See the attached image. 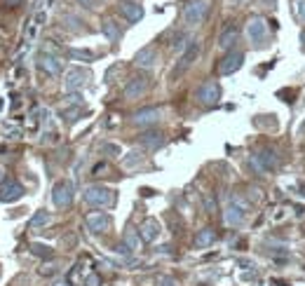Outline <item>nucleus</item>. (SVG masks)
Instances as JSON below:
<instances>
[{
	"label": "nucleus",
	"mask_w": 305,
	"mask_h": 286,
	"mask_svg": "<svg viewBox=\"0 0 305 286\" xmlns=\"http://www.w3.org/2000/svg\"><path fill=\"white\" fill-rule=\"evenodd\" d=\"M80 5H85V7H89V10H94L97 7V0H78Z\"/></svg>",
	"instance_id": "nucleus-35"
},
{
	"label": "nucleus",
	"mask_w": 305,
	"mask_h": 286,
	"mask_svg": "<svg viewBox=\"0 0 305 286\" xmlns=\"http://www.w3.org/2000/svg\"><path fill=\"white\" fill-rule=\"evenodd\" d=\"M207 14H209V0H193L183 10V21H186V26L193 28V26H200L207 19Z\"/></svg>",
	"instance_id": "nucleus-2"
},
{
	"label": "nucleus",
	"mask_w": 305,
	"mask_h": 286,
	"mask_svg": "<svg viewBox=\"0 0 305 286\" xmlns=\"http://www.w3.org/2000/svg\"><path fill=\"white\" fill-rule=\"evenodd\" d=\"M104 152H108V155H120V148H117L115 143H104Z\"/></svg>",
	"instance_id": "nucleus-33"
},
{
	"label": "nucleus",
	"mask_w": 305,
	"mask_h": 286,
	"mask_svg": "<svg viewBox=\"0 0 305 286\" xmlns=\"http://www.w3.org/2000/svg\"><path fill=\"white\" fill-rule=\"evenodd\" d=\"M68 104H73V106H82V94H78V91H71L68 94Z\"/></svg>",
	"instance_id": "nucleus-31"
},
{
	"label": "nucleus",
	"mask_w": 305,
	"mask_h": 286,
	"mask_svg": "<svg viewBox=\"0 0 305 286\" xmlns=\"http://www.w3.org/2000/svg\"><path fill=\"white\" fill-rule=\"evenodd\" d=\"M61 117L68 122V124H73L75 120L80 117V106H75V108H66V110H61Z\"/></svg>",
	"instance_id": "nucleus-28"
},
{
	"label": "nucleus",
	"mask_w": 305,
	"mask_h": 286,
	"mask_svg": "<svg viewBox=\"0 0 305 286\" xmlns=\"http://www.w3.org/2000/svg\"><path fill=\"white\" fill-rule=\"evenodd\" d=\"M92 73L89 71H82V68H71L66 73V80H64V87H66V91L71 94V91H80L82 87L89 82Z\"/></svg>",
	"instance_id": "nucleus-7"
},
{
	"label": "nucleus",
	"mask_w": 305,
	"mask_h": 286,
	"mask_svg": "<svg viewBox=\"0 0 305 286\" xmlns=\"http://www.w3.org/2000/svg\"><path fill=\"white\" fill-rule=\"evenodd\" d=\"M82 200H85V204H89V207L106 209V207H113V204H115V193L110 188H106V185H89V188H85V193H82Z\"/></svg>",
	"instance_id": "nucleus-1"
},
{
	"label": "nucleus",
	"mask_w": 305,
	"mask_h": 286,
	"mask_svg": "<svg viewBox=\"0 0 305 286\" xmlns=\"http://www.w3.org/2000/svg\"><path fill=\"white\" fill-rule=\"evenodd\" d=\"M298 14H300V19L305 21V0H300V3H298Z\"/></svg>",
	"instance_id": "nucleus-36"
},
{
	"label": "nucleus",
	"mask_w": 305,
	"mask_h": 286,
	"mask_svg": "<svg viewBox=\"0 0 305 286\" xmlns=\"http://www.w3.org/2000/svg\"><path fill=\"white\" fill-rule=\"evenodd\" d=\"M197 56H200V43H197V40H190L188 47L183 49V54H181V59H178L176 68L171 71V78H178L181 73H186V71H188V68L195 63Z\"/></svg>",
	"instance_id": "nucleus-3"
},
{
	"label": "nucleus",
	"mask_w": 305,
	"mask_h": 286,
	"mask_svg": "<svg viewBox=\"0 0 305 286\" xmlns=\"http://www.w3.org/2000/svg\"><path fill=\"white\" fill-rule=\"evenodd\" d=\"M141 162H143V152H139V150L127 152V155H125V160H122L125 169H134V167H136V165H141Z\"/></svg>",
	"instance_id": "nucleus-25"
},
{
	"label": "nucleus",
	"mask_w": 305,
	"mask_h": 286,
	"mask_svg": "<svg viewBox=\"0 0 305 286\" xmlns=\"http://www.w3.org/2000/svg\"><path fill=\"white\" fill-rule=\"evenodd\" d=\"M258 160H261V165L265 167V171H272L280 167V157H277V152H274L272 148H263V150L258 152Z\"/></svg>",
	"instance_id": "nucleus-20"
},
{
	"label": "nucleus",
	"mask_w": 305,
	"mask_h": 286,
	"mask_svg": "<svg viewBox=\"0 0 305 286\" xmlns=\"http://www.w3.org/2000/svg\"><path fill=\"white\" fill-rule=\"evenodd\" d=\"M183 40H186V36H183V33H181V36H176V38H174V43H171V49H176V52H183V49L188 47V45L183 43Z\"/></svg>",
	"instance_id": "nucleus-30"
},
{
	"label": "nucleus",
	"mask_w": 305,
	"mask_h": 286,
	"mask_svg": "<svg viewBox=\"0 0 305 286\" xmlns=\"http://www.w3.org/2000/svg\"><path fill=\"white\" fill-rule=\"evenodd\" d=\"M24 185L17 181H7V185H3V190H0V202H5V204H12V202L21 200L24 197Z\"/></svg>",
	"instance_id": "nucleus-13"
},
{
	"label": "nucleus",
	"mask_w": 305,
	"mask_h": 286,
	"mask_svg": "<svg viewBox=\"0 0 305 286\" xmlns=\"http://www.w3.org/2000/svg\"><path fill=\"white\" fill-rule=\"evenodd\" d=\"M300 40H303V43H305V30H303V33H300Z\"/></svg>",
	"instance_id": "nucleus-38"
},
{
	"label": "nucleus",
	"mask_w": 305,
	"mask_h": 286,
	"mask_svg": "<svg viewBox=\"0 0 305 286\" xmlns=\"http://www.w3.org/2000/svg\"><path fill=\"white\" fill-rule=\"evenodd\" d=\"M148 89V80L146 78H132L125 85V99H139L143 97Z\"/></svg>",
	"instance_id": "nucleus-16"
},
{
	"label": "nucleus",
	"mask_w": 305,
	"mask_h": 286,
	"mask_svg": "<svg viewBox=\"0 0 305 286\" xmlns=\"http://www.w3.org/2000/svg\"><path fill=\"white\" fill-rule=\"evenodd\" d=\"M30 253L38 258H52V249H49L47 244H30Z\"/></svg>",
	"instance_id": "nucleus-27"
},
{
	"label": "nucleus",
	"mask_w": 305,
	"mask_h": 286,
	"mask_svg": "<svg viewBox=\"0 0 305 286\" xmlns=\"http://www.w3.org/2000/svg\"><path fill=\"white\" fill-rule=\"evenodd\" d=\"M139 235L143 242H155L160 235V223L155 218H146L143 220V226L139 228Z\"/></svg>",
	"instance_id": "nucleus-18"
},
{
	"label": "nucleus",
	"mask_w": 305,
	"mask_h": 286,
	"mask_svg": "<svg viewBox=\"0 0 305 286\" xmlns=\"http://www.w3.org/2000/svg\"><path fill=\"white\" fill-rule=\"evenodd\" d=\"M139 237H141V235H139V232H136L132 226H129L127 230H125V244H127V246H129L132 251H136V249L141 246V239H139Z\"/></svg>",
	"instance_id": "nucleus-24"
},
{
	"label": "nucleus",
	"mask_w": 305,
	"mask_h": 286,
	"mask_svg": "<svg viewBox=\"0 0 305 286\" xmlns=\"http://www.w3.org/2000/svg\"><path fill=\"white\" fill-rule=\"evenodd\" d=\"M160 117H162V110L150 106V108H141L136 110L134 115H132V122H134L136 127H152V124H158Z\"/></svg>",
	"instance_id": "nucleus-8"
},
{
	"label": "nucleus",
	"mask_w": 305,
	"mask_h": 286,
	"mask_svg": "<svg viewBox=\"0 0 305 286\" xmlns=\"http://www.w3.org/2000/svg\"><path fill=\"white\" fill-rule=\"evenodd\" d=\"M204 207H207V211H209V213H214V209H216V204H214V200H211V197H204Z\"/></svg>",
	"instance_id": "nucleus-34"
},
{
	"label": "nucleus",
	"mask_w": 305,
	"mask_h": 286,
	"mask_svg": "<svg viewBox=\"0 0 305 286\" xmlns=\"http://www.w3.org/2000/svg\"><path fill=\"white\" fill-rule=\"evenodd\" d=\"M49 220H52V216H49V211H45V209H40V211H36L33 213V218L28 220V228H43V226H47Z\"/></svg>",
	"instance_id": "nucleus-23"
},
{
	"label": "nucleus",
	"mask_w": 305,
	"mask_h": 286,
	"mask_svg": "<svg viewBox=\"0 0 305 286\" xmlns=\"http://www.w3.org/2000/svg\"><path fill=\"white\" fill-rule=\"evenodd\" d=\"M244 213H247V204H244L239 197H235L232 204L226 209V213H223V218H226L228 226L235 228V226H242L244 223Z\"/></svg>",
	"instance_id": "nucleus-9"
},
{
	"label": "nucleus",
	"mask_w": 305,
	"mask_h": 286,
	"mask_svg": "<svg viewBox=\"0 0 305 286\" xmlns=\"http://www.w3.org/2000/svg\"><path fill=\"white\" fill-rule=\"evenodd\" d=\"M214 242H216V232H214V228H202V230L195 235V246L197 249H207V246H211Z\"/></svg>",
	"instance_id": "nucleus-22"
},
{
	"label": "nucleus",
	"mask_w": 305,
	"mask_h": 286,
	"mask_svg": "<svg viewBox=\"0 0 305 286\" xmlns=\"http://www.w3.org/2000/svg\"><path fill=\"white\" fill-rule=\"evenodd\" d=\"M155 286H178V284H176V279H174V277H169V274H162V277H158Z\"/></svg>",
	"instance_id": "nucleus-29"
},
{
	"label": "nucleus",
	"mask_w": 305,
	"mask_h": 286,
	"mask_svg": "<svg viewBox=\"0 0 305 286\" xmlns=\"http://www.w3.org/2000/svg\"><path fill=\"white\" fill-rule=\"evenodd\" d=\"M155 61H158V49L152 47V45L139 49V52H136V56H134V63L139 68H152V66H155Z\"/></svg>",
	"instance_id": "nucleus-15"
},
{
	"label": "nucleus",
	"mask_w": 305,
	"mask_h": 286,
	"mask_svg": "<svg viewBox=\"0 0 305 286\" xmlns=\"http://www.w3.org/2000/svg\"><path fill=\"white\" fill-rule=\"evenodd\" d=\"M117 10H120V14L127 19L129 24H136V21L143 19V7L139 3H132V0H122L120 5H117Z\"/></svg>",
	"instance_id": "nucleus-12"
},
{
	"label": "nucleus",
	"mask_w": 305,
	"mask_h": 286,
	"mask_svg": "<svg viewBox=\"0 0 305 286\" xmlns=\"http://www.w3.org/2000/svg\"><path fill=\"white\" fill-rule=\"evenodd\" d=\"M141 143L146 148H150V150H158L165 143V134H160V132H143L141 134Z\"/></svg>",
	"instance_id": "nucleus-21"
},
{
	"label": "nucleus",
	"mask_w": 305,
	"mask_h": 286,
	"mask_svg": "<svg viewBox=\"0 0 305 286\" xmlns=\"http://www.w3.org/2000/svg\"><path fill=\"white\" fill-rule=\"evenodd\" d=\"M52 202H54V207L59 209H68L73 204V183L71 181H59L52 190Z\"/></svg>",
	"instance_id": "nucleus-4"
},
{
	"label": "nucleus",
	"mask_w": 305,
	"mask_h": 286,
	"mask_svg": "<svg viewBox=\"0 0 305 286\" xmlns=\"http://www.w3.org/2000/svg\"><path fill=\"white\" fill-rule=\"evenodd\" d=\"M68 56L75 59V61H94V52H89V49L71 47V49H68Z\"/></svg>",
	"instance_id": "nucleus-26"
},
{
	"label": "nucleus",
	"mask_w": 305,
	"mask_h": 286,
	"mask_svg": "<svg viewBox=\"0 0 305 286\" xmlns=\"http://www.w3.org/2000/svg\"><path fill=\"white\" fill-rule=\"evenodd\" d=\"M85 286H101V279H99V274H87L85 277Z\"/></svg>",
	"instance_id": "nucleus-32"
},
{
	"label": "nucleus",
	"mask_w": 305,
	"mask_h": 286,
	"mask_svg": "<svg viewBox=\"0 0 305 286\" xmlns=\"http://www.w3.org/2000/svg\"><path fill=\"white\" fill-rule=\"evenodd\" d=\"M242 63H244V54H242V52H228V54L221 59V63H219V73L221 75L237 73L239 68H242Z\"/></svg>",
	"instance_id": "nucleus-10"
},
{
	"label": "nucleus",
	"mask_w": 305,
	"mask_h": 286,
	"mask_svg": "<svg viewBox=\"0 0 305 286\" xmlns=\"http://www.w3.org/2000/svg\"><path fill=\"white\" fill-rule=\"evenodd\" d=\"M239 40V30L237 26H226V28L221 30V36H219V47L221 49H232V45Z\"/></svg>",
	"instance_id": "nucleus-17"
},
{
	"label": "nucleus",
	"mask_w": 305,
	"mask_h": 286,
	"mask_svg": "<svg viewBox=\"0 0 305 286\" xmlns=\"http://www.w3.org/2000/svg\"><path fill=\"white\" fill-rule=\"evenodd\" d=\"M195 97H197V101H200L202 106H214V104H219V99H221V87H219V82H214V80H207V82H202V85L197 87Z\"/></svg>",
	"instance_id": "nucleus-6"
},
{
	"label": "nucleus",
	"mask_w": 305,
	"mask_h": 286,
	"mask_svg": "<svg viewBox=\"0 0 305 286\" xmlns=\"http://www.w3.org/2000/svg\"><path fill=\"white\" fill-rule=\"evenodd\" d=\"M247 36L254 45L263 47L265 40H268V24H265V19L263 17H254L249 19V24H247Z\"/></svg>",
	"instance_id": "nucleus-5"
},
{
	"label": "nucleus",
	"mask_w": 305,
	"mask_h": 286,
	"mask_svg": "<svg viewBox=\"0 0 305 286\" xmlns=\"http://www.w3.org/2000/svg\"><path fill=\"white\" fill-rule=\"evenodd\" d=\"M85 226L89 228L94 235H99V232H106L110 228V216H108V213H104V211H92V213H87Z\"/></svg>",
	"instance_id": "nucleus-11"
},
{
	"label": "nucleus",
	"mask_w": 305,
	"mask_h": 286,
	"mask_svg": "<svg viewBox=\"0 0 305 286\" xmlns=\"http://www.w3.org/2000/svg\"><path fill=\"white\" fill-rule=\"evenodd\" d=\"M3 183H5V169L0 167V185H3Z\"/></svg>",
	"instance_id": "nucleus-37"
},
{
	"label": "nucleus",
	"mask_w": 305,
	"mask_h": 286,
	"mask_svg": "<svg viewBox=\"0 0 305 286\" xmlns=\"http://www.w3.org/2000/svg\"><path fill=\"white\" fill-rule=\"evenodd\" d=\"M38 68H40V71H45L47 75H59L61 68H64V63H61L54 54H47V52H43V54L38 56Z\"/></svg>",
	"instance_id": "nucleus-14"
},
{
	"label": "nucleus",
	"mask_w": 305,
	"mask_h": 286,
	"mask_svg": "<svg viewBox=\"0 0 305 286\" xmlns=\"http://www.w3.org/2000/svg\"><path fill=\"white\" fill-rule=\"evenodd\" d=\"M101 30H104V36H106L108 43H117L120 36H122V28H120V24H117L115 19H106L104 24H101Z\"/></svg>",
	"instance_id": "nucleus-19"
}]
</instances>
